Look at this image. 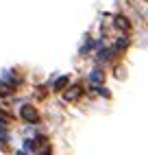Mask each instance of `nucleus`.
I'll return each mask as SVG.
<instances>
[{
	"mask_svg": "<svg viewBox=\"0 0 148 155\" xmlns=\"http://www.w3.org/2000/svg\"><path fill=\"white\" fill-rule=\"evenodd\" d=\"M22 118L28 120V122H37V111L31 107V105H24L22 107Z\"/></svg>",
	"mask_w": 148,
	"mask_h": 155,
	"instance_id": "f257e3e1",
	"label": "nucleus"
},
{
	"mask_svg": "<svg viewBox=\"0 0 148 155\" xmlns=\"http://www.w3.org/2000/svg\"><path fill=\"white\" fill-rule=\"evenodd\" d=\"M63 96H66V101H74V98H79V96H81V87H79V85H76V87H70V92H66Z\"/></svg>",
	"mask_w": 148,
	"mask_h": 155,
	"instance_id": "f03ea898",
	"label": "nucleus"
},
{
	"mask_svg": "<svg viewBox=\"0 0 148 155\" xmlns=\"http://www.w3.org/2000/svg\"><path fill=\"white\" fill-rule=\"evenodd\" d=\"M115 26L122 28V31H129V20H126L124 15H118L115 18Z\"/></svg>",
	"mask_w": 148,
	"mask_h": 155,
	"instance_id": "7ed1b4c3",
	"label": "nucleus"
},
{
	"mask_svg": "<svg viewBox=\"0 0 148 155\" xmlns=\"http://www.w3.org/2000/svg\"><path fill=\"white\" fill-rule=\"evenodd\" d=\"M102 79H105V77H102V72H100V70H94V72H92V81H96V83H102Z\"/></svg>",
	"mask_w": 148,
	"mask_h": 155,
	"instance_id": "20e7f679",
	"label": "nucleus"
},
{
	"mask_svg": "<svg viewBox=\"0 0 148 155\" xmlns=\"http://www.w3.org/2000/svg\"><path fill=\"white\" fill-rule=\"evenodd\" d=\"M68 85V77H61L57 83H55V90H61V87H66Z\"/></svg>",
	"mask_w": 148,
	"mask_h": 155,
	"instance_id": "39448f33",
	"label": "nucleus"
},
{
	"mask_svg": "<svg viewBox=\"0 0 148 155\" xmlns=\"http://www.w3.org/2000/svg\"><path fill=\"white\" fill-rule=\"evenodd\" d=\"M11 92V85L5 83V81H0V94H9Z\"/></svg>",
	"mask_w": 148,
	"mask_h": 155,
	"instance_id": "423d86ee",
	"label": "nucleus"
}]
</instances>
